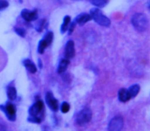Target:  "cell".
<instances>
[{"instance_id":"obj_1","label":"cell","mask_w":150,"mask_h":131,"mask_svg":"<svg viewBox=\"0 0 150 131\" xmlns=\"http://www.w3.org/2000/svg\"><path fill=\"white\" fill-rule=\"evenodd\" d=\"M131 23L137 31L144 32L148 27V19L144 13H136L132 16Z\"/></svg>"},{"instance_id":"obj_2","label":"cell","mask_w":150,"mask_h":131,"mask_svg":"<svg viewBox=\"0 0 150 131\" xmlns=\"http://www.w3.org/2000/svg\"><path fill=\"white\" fill-rule=\"evenodd\" d=\"M90 15L93 19L99 25L105 27H108L111 23L110 20L103 14L101 11L97 8H93L90 11Z\"/></svg>"},{"instance_id":"obj_3","label":"cell","mask_w":150,"mask_h":131,"mask_svg":"<svg viewBox=\"0 0 150 131\" xmlns=\"http://www.w3.org/2000/svg\"><path fill=\"white\" fill-rule=\"evenodd\" d=\"M91 118V111L89 108H84L79 113L76 118V122L79 125L83 126L89 122Z\"/></svg>"},{"instance_id":"obj_4","label":"cell","mask_w":150,"mask_h":131,"mask_svg":"<svg viewBox=\"0 0 150 131\" xmlns=\"http://www.w3.org/2000/svg\"><path fill=\"white\" fill-rule=\"evenodd\" d=\"M0 109L5 113L8 119L11 121L16 119V108L11 102H7L5 105H1Z\"/></svg>"},{"instance_id":"obj_5","label":"cell","mask_w":150,"mask_h":131,"mask_svg":"<svg viewBox=\"0 0 150 131\" xmlns=\"http://www.w3.org/2000/svg\"><path fill=\"white\" fill-rule=\"evenodd\" d=\"M124 125L123 118L121 116L114 117L110 122L108 126V131H121Z\"/></svg>"},{"instance_id":"obj_6","label":"cell","mask_w":150,"mask_h":131,"mask_svg":"<svg viewBox=\"0 0 150 131\" xmlns=\"http://www.w3.org/2000/svg\"><path fill=\"white\" fill-rule=\"evenodd\" d=\"M46 102L48 106L53 111H57L59 108V104L57 99L53 96L50 92H47L46 94Z\"/></svg>"},{"instance_id":"obj_7","label":"cell","mask_w":150,"mask_h":131,"mask_svg":"<svg viewBox=\"0 0 150 131\" xmlns=\"http://www.w3.org/2000/svg\"><path fill=\"white\" fill-rule=\"evenodd\" d=\"M43 108V103L41 101H38L35 103L29 109L30 116L38 117V115L42 112Z\"/></svg>"},{"instance_id":"obj_8","label":"cell","mask_w":150,"mask_h":131,"mask_svg":"<svg viewBox=\"0 0 150 131\" xmlns=\"http://www.w3.org/2000/svg\"><path fill=\"white\" fill-rule=\"evenodd\" d=\"M21 16L22 18L27 22H31L38 19V13L36 10L29 11L28 9H24L21 12Z\"/></svg>"},{"instance_id":"obj_9","label":"cell","mask_w":150,"mask_h":131,"mask_svg":"<svg viewBox=\"0 0 150 131\" xmlns=\"http://www.w3.org/2000/svg\"><path fill=\"white\" fill-rule=\"evenodd\" d=\"M75 54L74 43L73 40H69L67 42L65 47V57L67 59L71 58Z\"/></svg>"},{"instance_id":"obj_10","label":"cell","mask_w":150,"mask_h":131,"mask_svg":"<svg viewBox=\"0 0 150 131\" xmlns=\"http://www.w3.org/2000/svg\"><path fill=\"white\" fill-rule=\"evenodd\" d=\"M91 19V17L90 14L86 13H82L77 15L74 20L76 23L80 25H83Z\"/></svg>"},{"instance_id":"obj_11","label":"cell","mask_w":150,"mask_h":131,"mask_svg":"<svg viewBox=\"0 0 150 131\" xmlns=\"http://www.w3.org/2000/svg\"><path fill=\"white\" fill-rule=\"evenodd\" d=\"M131 98L129 91L125 88H121L118 91V99L120 101L125 102Z\"/></svg>"},{"instance_id":"obj_12","label":"cell","mask_w":150,"mask_h":131,"mask_svg":"<svg viewBox=\"0 0 150 131\" xmlns=\"http://www.w3.org/2000/svg\"><path fill=\"white\" fill-rule=\"evenodd\" d=\"M23 65L25 67V68L28 70V71H29L30 73L34 74L36 72L37 68L35 64L29 59H25L23 61Z\"/></svg>"},{"instance_id":"obj_13","label":"cell","mask_w":150,"mask_h":131,"mask_svg":"<svg viewBox=\"0 0 150 131\" xmlns=\"http://www.w3.org/2000/svg\"><path fill=\"white\" fill-rule=\"evenodd\" d=\"M69 64V61L68 59L67 58L62 59L59 64L58 68H57V73L59 74L63 73L66 70Z\"/></svg>"},{"instance_id":"obj_14","label":"cell","mask_w":150,"mask_h":131,"mask_svg":"<svg viewBox=\"0 0 150 131\" xmlns=\"http://www.w3.org/2000/svg\"><path fill=\"white\" fill-rule=\"evenodd\" d=\"M70 22H71V18L69 16H64L63 19V22L61 25V27H60V31L62 33H65L68 30L69 25L70 24Z\"/></svg>"},{"instance_id":"obj_15","label":"cell","mask_w":150,"mask_h":131,"mask_svg":"<svg viewBox=\"0 0 150 131\" xmlns=\"http://www.w3.org/2000/svg\"><path fill=\"white\" fill-rule=\"evenodd\" d=\"M7 96L9 100L13 101L16 98L17 92L15 87H9L7 88Z\"/></svg>"},{"instance_id":"obj_16","label":"cell","mask_w":150,"mask_h":131,"mask_svg":"<svg viewBox=\"0 0 150 131\" xmlns=\"http://www.w3.org/2000/svg\"><path fill=\"white\" fill-rule=\"evenodd\" d=\"M139 86L137 84H134L131 86L128 89L131 98L135 97L138 94L139 91Z\"/></svg>"},{"instance_id":"obj_17","label":"cell","mask_w":150,"mask_h":131,"mask_svg":"<svg viewBox=\"0 0 150 131\" xmlns=\"http://www.w3.org/2000/svg\"><path fill=\"white\" fill-rule=\"evenodd\" d=\"M91 3L94 6L99 8L105 6L108 2V0H90Z\"/></svg>"},{"instance_id":"obj_18","label":"cell","mask_w":150,"mask_h":131,"mask_svg":"<svg viewBox=\"0 0 150 131\" xmlns=\"http://www.w3.org/2000/svg\"><path fill=\"white\" fill-rule=\"evenodd\" d=\"M49 46V44H47V43L44 40H42L39 42V45H38V52L40 54H43L45 51V49Z\"/></svg>"},{"instance_id":"obj_19","label":"cell","mask_w":150,"mask_h":131,"mask_svg":"<svg viewBox=\"0 0 150 131\" xmlns=\"http://www.w3.org/2000/svg\"><path fill=\"white\" fill-rule=\"evenodd\" d=\"M53 34L52 32H49L44 37V40L47 43V44H49V46L51 44L52 40H53Z\"/></svg>"},{"instance_id":"obj_20","label":"cell","mask_w":150,"mask_h":131,"mask_svg":"<svg viewBox=\"0 0 150 131\" xmlns=\"http://www.w3.org/2000/svg\"><path fill=\"white\" fill-rule=\"evenodd\" d=\"M70 109V106L68 103L64 102L61 105V111L63 113H67Z\"/></svg>"},{"instance_id":"obj_21","label":"cell","mask_w":150,"mask_h":131,"mask_svg":"<svg viewBox=\"0 0 150 131\" xmlns=\"http://www.w3.org/2000/svg\"><path fill=\"white\" fill-rule=\"evenodd\" d=\"M15 32L21 37H24L25 35V33H26L25 29H23V28H21V27H15Z\"/></svg>"},{"instance_id":"obj_22","label":"cell","mask_w":150,"mask_h":131,"mask_svg":"<svg viewBox=\"0 0 150 131\" xmlns=\"http://www.w3.org/2000/svg\"><path fill=\"white\" fill-rule=\"evenodd\" d=\"M9 5L8 2L6 0H0V10L7 8Z\"/></svg>"},{"instance_id":"obj_23","label":"cell","mask_w":150,"mask_h":131,"mask_svg":"<svg viewBox=\"0 0 150 131\" xmlns=\"http://www.w3.org/2000/svg\"><path fill=\"white\" fill-rule=\"evenodd\" d=\"M44 23H45V20H41L39 21V23L36 25V30L39 32H40L42 29Z\"/></svg>"},{"instance_id":"obj_24","label":"cell","mask_w":150,"mask_h":131,"mask_svg":"<svg viewBox=\"0 0 150 131\" xmlns=\"http://www.w3.org/2000/svg\"><path fill=\"white\" fill-rule=\"evenodd\" d=\"M76 23L75 22V21H73V22L70 23V24L69 25V29H68L69 34H71L73 32V30L74 29V27L76 26Z\"/></svg>"},{"instance_id":"obj_25","label":"cell","mask_w":150,"mask_h":131,"mask_svg":"<svg viewBox=\"0 0 150 131\" xmlns=\"http://www.w3.org/2000/svg\"><path fill=\"white\" fill-rule=\"evenodd\" d=\"M28 120L31 122H34V123H40V119L39 118H36V117H32L29 116L28 118Z\"/></svg>"},{"instance_id":"obj_26","label":"cell","mask_w":150,"mask_h":131,"mask_svg":"<svg viewBox=\"0 0 150 131\" xmlns=\"http://www.w3.org/2000/svg\"><path fill=\"white\" fill-rule=\"evenodd\" d=\"M0 131H6V126L2 123H0Z\"/></svg>"},{"instance_id":"obj_27","label":"cell","mask_w":150,"mask_h":131,"mask_svg":"<svg viewBox=\"0 0 150 131\" xmlns=\"http://www.w3.org/2000/svg\"><path fill=\"white\" fill-rule=\"evenodd\" d=\"M148 8L149 9H150V1L148 3Z\"/></svg>"},{"instance_id":"obj_28","label":"cell","mask_w":150,"mask_h":131,"mask_svg":"<svg viewBox=\"0 0 150 131\" xmlns=\"http://www.w3.org/2000/svg\"><path fill=\"white\" fill-rule=\"evenodd\" d=\"M73 1H81V0H73Z\"/></svg>"}]
</instances>
